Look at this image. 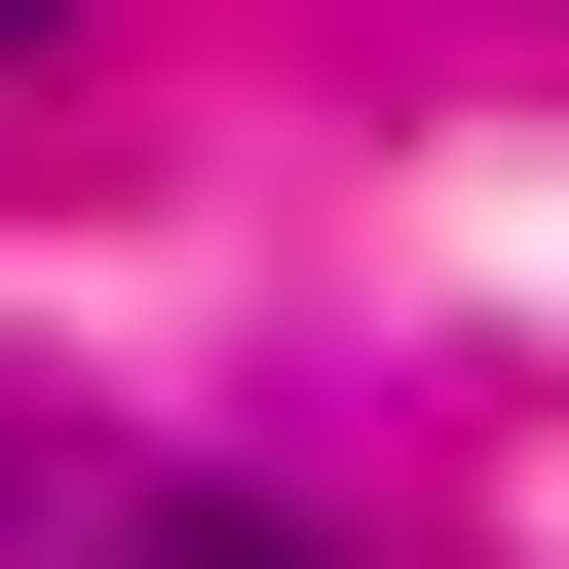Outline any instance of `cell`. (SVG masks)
I'll use <instances>...</instances> for the list:
<instances>
[{
	"mask_svg": "<svg viewBox=\"0 0 569 569\" xmlns=\"http://www.w3.org/2000/svg\"><path fill=\"white\" fill-rule=\"evenodd\" d=\"M39 569H305L266 493H114V531H39Z\"/></svg>",
	"mask_w": 569,
	"mask_h": 569,
	"instance_id": "cell-1",
	"label": "cell"
}]
</instances>
